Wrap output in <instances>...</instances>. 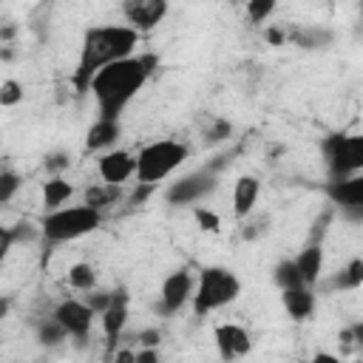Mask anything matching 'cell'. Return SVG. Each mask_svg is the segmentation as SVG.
I'll list each match as a JSON object with an SVG mask.
<instances>
[{
    "label": "cell",
    "instance_id": "obj_46",
    "mask_svg": "<svg viewBox=\"0 0 363 363\" xmlns=\"http://www.w3.org/2000/svg\"><path fill=\"white\" fill-rule=\"evenodd\" d=\"M235 3H244V0H235Z\"/></svg>",
    "mask_w": 363,
    "mask_h": 363
},
{
    "label": "cell",
    "instance_id": "obj_7",
    "mask_svg": "<svg viewBox=\"0 0 363 363\" xmlns=\"http://www.w3.org/2000/svg\"><path fill=\"white\" fill-rule=\"evenodd\" d=\"M216 187H218V173H213L207 167H199V170L170 182L164 187V201L173 204V207H187V204H196V201L207 199Z\"/></svg>",
    "mask_w": 363,
    "mask_h": 363
},
{
    "label": "cell",
    "instance_id": "obj_37",
    "mask_svg": "<svg viewBox=\"0 0 363 363\" xmlns=\"http://www.w3.org/2000/svg\"><path fill=\"white\" fill-rule=\"evenodd\" d=\"M136 340H139V346H159L162 332H159V329H142V332L136 335Z\"/></svg>",
    "mask_w": 363,
    "mask_h": 363
},
{
    "label": "cell",
    "instance_id": "obj_2",
    "mask_svg": "<svg viewBox=\"0 0 363 363\" xmlns=\"http://www.w3.org/2000/svg\"><path fill=\"white\" fill-rule=\"evenodd\" d=\"M139 31L130 28V26H91L85 28L82 34V45H79V60H77V68H74V88L77 94H88V85H91V77L113 62V60H122L128 54L136 51L139 45Z\"/></svg>",
    "mask_w": 363,
    "mask_h": 363
},
{
    "label": "cell",
    "instance_id": "obj_22",
    "mask_svg": "<svg viewBox=\"0 0 363 363\" xmlns=\"http://www.w3.org/2000/svg\"><path fill=\"white\" fill-rule=\"evenodd\" d=\"M122 199V184H108V182H102V184H91L88 190H85V201L82 204H88V207H94V210H105V207H111V204H116Z\"/></svg>",
    "mask_w": 363,
    "mask_h": 363
},
{
    "label": "cell",
    "instance_id": "obj_28",
    "mask_svg": "<svg viewBox=\"0 0 363 363\" xmlns=\"http://www.w3.org/2000/svg\"><path fill=\"white\" fill-rule=\"evenodd\" d=\"M9 230H11V241H14V244H34V241H43L40 224H34V221H28V218L11 224Z\"/></svg>",
    "mask_w": 363,
    "mask_h": 363
},
{
    "label": "cell",
    "instance_id": "obj_11",
    "mask_svg": "<svg viewBox=\"0 0 363 363\" xmlns=\"http://www.w3.org/2000/svg\"><path fill=\"white\" fill-rule=\"evenodd\" d=\"M170 0H122V17L125 26L136 28L139 34L153 31L167 17Z\"/></svg>",
    "mask_w": 363,
    "mask_h": 363
},
{
    "label": "cell",
    "instance_id": "obj_21",
    "mask_svg": "<svg viewBox=\"0 0 363 363\" xmlns=\"http://www.w3.org/2000/svg\"><path fill=\"white\" fill-rule=\"evenodd\" d=\"M71 196H74V187H71V182H65L62 176H51V179L43 182V207H45V210L62 207Z\"/></svg>",
    "mask_w": 363,
    "mask_h": 363
},
{
    "label": "cell",
    "instance_id": "obj_19",
    "mask_svg": "<svg viewBox=\"0 0 363 363\" xmlns=\"http://www.w3.org/2000/svg\"><path fill=\"white\" fill-rule=\"evenodd\" d=\"M298 272L303 278L306 286H315L318 278H323V244L320 241H309L298 255H295Z\"/></svg>",
    "mask_w": 363,
    "mask_h": 363
},
{
    "label": "cell",
    "instance_id": "obj_10",
    "mask_svg": "<svg viewBox=\"0 0 363 363\" xmlns=\"http://www.w3.org/2000/svg\"><path fill=\"white\" fill-rule=\"evenodd\" d=\"M57 320H60V326L68 332V337H74L77 343H85L88 337H91V326H94V309L85 303V301H79V298H65V301H60L57 306H54V312H51Z\"/></svg>",
    "mask_w": 363,
    "mask_h": 363
},
{
    "label": "cell",
    "instance_id": "obj_43",
    "mask_svg": "<svg viewBox=\"0 0 363 363\" xmlns=\"http://www.w3.org/2000/svg\"><path fill=\"white\" fill-rule=\"evenodd\" d=\"M0 60H6V62L14 60V48H11V43H3V45H0Z\"/></svg>",
    "mask_w": 363,
    "mask_h": 363
},
{
    "label": "cell",
    "instance_id": "obj_9",
    "mask_svg": "<svg viewBox=\"0 0 363 363\" xmlns=\"http://www.w3.org/2000/svg\"><path fill=\"white\" fill-rule=\"evenodd\" d=\"M193 286H196V278H193V272H190L187 267L173 269V272L162 281V286H159V303H156V312H162V315H176L184 303H190V298H193Z\"/></svg>",
    "mask_w": 363,
    "mask_h": 363
},
{
    "label": "cell",
    "instance_id": "obj_45",
    "mask_svg": "<svg viewBox=\"0 0 363 363\" xmlns=\"http://www.w3.org/2000/svg\"><path fill=\"white\" fill-rule=\"evenodd\" d=\"M315 360H329V363H340V360H337L335 354H326V352H318V354H315Z\"/></svg>",
    "mask_w": 363,
    "mask_h": 363
},
{
    "label": "cell",
    "instance_id": "obj_44",
    "mask_svg": "<svg viewBox=\"0 0 363 363\" xmlns=\"http://www.w3.org/2000/svg\"><path fill=\"white\" fill-rule=\"evenodd\" d=\"M11 37H14V26H3V28H0V40L9 43Z\"/></svg>",
    "mask_w": 363,
    "mask_h": 363
},
{
    "label": "cell",
    "instance_id": "obj_24",
    "mask_svg": "<svg viewBox=\"0 0 363 363\" xmlns=\"http://www.w3.org/2000/svg\"><path fill=\"white\" fill-rule=\"evenodd\" d=\"M62 340H68V332L60 326V320H57L54 315L43 318V320L37 323V343H40V346H60Z\"/></svg>",
    "mask_w": 363,
    "mask_h": 363
},
{
    "label": "cell",
    "instance_id": "obj_4",
    "mask_svg": "<svg viewBox=\"0 0 363 363\" xmlns=\"http://www.w3.org/2000/svg\"><path fill=\"white\" fill-rule=\"evenodd\" d=\"M102 224V213L88 207V204H77V207H57V210H45L40 230H43V241L45 244H65V241H77L88 233H94Z\"/></svg>",
    "mask_w": 363,
    "mask_h": 363
},
{
    "label": "cell",
    "instance_id": "obj_6",
    "mask_svg": "<svg viewBox=\"0 0 363 363\" xmlns=\"http://www.w3.org/2000/svg\"><path fill=\"white\" fill-rule=\"evenodd\" d=\"M320 156L326 162L329 179L352 176L363 170V136L357 133H329L320 139Z\"/></svg>",
    "mask_w": 363,
    "mask_h": 363
},
{
    "label": "cell",
    "instance_id": "obj_12",
    "mask_svg": "<svg viewBox=\"0 0 363 363\" xmlns=\"http://www.w3.org/2000/svg\"><path fill=\"white\" fill-rule=\"evenodd\" d=\"M99 323H102L105 340L111 346H116L125 335V326H128V289L125 286L111 289V303L99 312Z\"/></svg>",
    "mask_w": 363,
    "mask_h": 363
},
{
    "label": "cell",
    "instance_id": "obj_39",
    "mask_svg": "<svg viewBox=\"0 0 363 363\" xmlns=\"http://www.w3.org/2000/svg\"><path fill=\"white\" fill-rule=\"evenodd\" d=\"M11 247H14V241H11V230L0 224V264L6 261V255H9Z\"/></svg>",
    "mask_w": 363,
    "mask_h": 363
},
{
    "label": "cell",
    "instance_id": "obj_17",
    "mask_svg": "<svg viewBox=\"0 0 363 363\" xmlns=\"http://www.w3.org/2000/svg\"><path fill=\"white\" fill-rule=\"evenodd\" d=\"M281 303H284V309L292 320H306L315 312V292L306 284L292 286V289H281Z\"/></svg>",
    "mask_w": 363,
    "mask_h": 363
},
{
    "label": "cell",
    "instance_id": "obj_27",
    "mask_svg": "<svg viewBox=\"0 0 363 363\" xmlns=\"http://www.w3.org/2000/svg\"><path fill=\"white\" fill-rule=\"evenodd\" d=\"M230 136H233V125H230L227 119H218V116L207 119V128L201 130V142H204L207 147H213V145H218V142H227Z\"/></svg>",
    "mask_w": 363,
    "mask_h": 363
},
{
    "label": "cell",
    "instance_id": "obj_5",
    "mask_svg": "<svg viewBox=\"0 0 363 363\" xmlns=\"http://www.w3.org/2000/svg\"><path fill=\"white\" fill-rule=\"evenodd\" d=\"M187 156H190V147L187 145H182L176 139H156V142L145 145L133 156V162H136L133 176H136V182H153V184H159L176 167H182L187 162Z\"/></svg>",
    "mask_w": 363,
    "mask_h": 363
},
{
    "label": "cell",
    "instance_id": "obj_30",
    "mask_svg": "<svg viewBox=\"0 0 363 363\" xmlns=\"http://www.w3.org/2000/svg\"><path fill=\"white\" fill-rule=\"evenodd\" d=\"M23 102V82L17 79H3L0 82V108H14Z\"/></svg>",
    "mask_w": 363,
    "mask_h": 363
},
{
    "label": "cell",
    "instance_id": "obj_29",
    "mask_svg": "<svg viewBox=\"0 0 363 363\" xmlns=\"http://www.w3.org/2000/svg\"><path fill=\"white\" fill-rule=\"evenodd\" d=\"M244 6H247V20H250L252 26H261V23L275 11L278 0H244Z\"/></svg>",
    "mask_w": 363,
    "mask_h": 363
},
{
    "label": "cell",
    "instance_id": "obj_31",
    "mask_svg": "<svg viewBox=\"0 0 363 363\" xmlns=\"http://www.w3.org/2000/svg\"><path fill=\"white\" fill-rule=\"evenodd\" d=\"M20 184H23L20 173H14V170H0V204H9V201L17 196Z\"/></svg>",
    "mask_w": 363,
    "mask_h": 363
},
{
    "label": "cell",
    "instance_id": "obj_38",
    "mask_svg": "<svg viewBox=\"0 0 363 363\" xmlns=\"http://www.w3.org/2000/svg\"><path fill=\"white\" fill-rule=\"evenodd\" d=\"M136 363H159V349L156 346H139L136 349Z\"/></svg>",
    "mask_w": 363,
    "mask_h": 363
},
{
    "label": "cell",
    "instance_id": "obj_40",
    "mask_svg": "<svg viewBox=\"0 0 363 363\" xmlns=\"http://www.w3.org/2000/svg\"><path fill=\"white\" fill-rule=\"evenodd\" d=\"M264 40H267L269 45H284V43H286V31H281V28H267V31H264Z\"/></svg>",
    "mask_w": 363,
    "mask_h": 363
},
{
    "label": "cell",
    "instance_id": "obj_20",
    "mask_svg": "<svg viewBox=\"0 0 363 363\" xmlns=\"http://www.w3.org/2000/svg\"><path fill=\"white\" fill-rule=\"evenodd\" d=\"M363 284V258H352L343 269H337L332 278H318V284L315 286H320L323 292H337V289H357Z\"/></svg>",
    "mask_w": 363,
    "mask_h": 363
},
{
    "label": "cell",
    "instance_id": "obj_8",
    "mask_svg": "<svg viewBox=\"0 0 363 363\" xmlns=\"http://www.w3.org/2000/svg\"><path fill=\"white\" fill-rule=\"evenodd\" d=\"M323 193L329 196L332 207H337L349 221H363V176L360 173L329 179Z\"/></svg>",
    "mask_w": 363,
    "mask_h": 363
},
{
    "label": "cell",
    "instance_id": "obj_36",
    "mask_svg": "<svg viewBox=\"0 0 363 363\" xmlns=\"http://www.w3.org/2000/svg\"><path fill=\"white\" fill-rule=\"evenodd\" d=\"M156 187H159V184H153V182H136V187H133V193L128 196V201H130V204H145L147 196H150Z\"/></svg>",
    "mask_w": 363,
    "mask_h": 363
},
{
    "label": "cell",
    "instance_id": "obj_26",
    "mask_svg": "<svg viewBox=\"0 0 363 363\" xmlns=\"http://www.w3.org/2000/svg\"><path fill=\"white\" fill-rule=\"evenodd\" d=\"M269 216L267 213H261V216H255V210L250 213V216H244L241 218V238L244 241H258L261 235H267L269 233Z\"/></svg>",
    "mask_w": 363,
    "mask_h": 363
},
{
    "label": "cell",
    "instance_id": "obj_15",
    "mask_svg": "<svg viewBox=\"0 0 363 363\" xmlns=\"http://www.w3.org/2000/svg\"><path fill=\"white\" fill-rule=\"evenodd\" d=\"M119 136H122V125H119V119H99L96 116V122L88 128V133H85V150H91V153H105V150H111L116 142H119Z\"/></svg>",
    "mask_w": 363,
    "mask_h": 363
},
{
    "label": "cell",
    "instance_id": "obj_3",
    "mask_svg": "<svg viewBox=\"0 0 363 363\" xmlns=\"http://www.w3.org/2000/svg\"><path fill=\"white\" fill-rule=\"evenodd\" d=\"M241 295V281L233 269L227 267H204L196 278V286H193V315L196 318H207L210 312L233 303L235 298Z\"/></svg>",
    "mask_w": 363,
    "mask_h": 363
},
{
    "label": "cell",
    "instance_id": "obj_41",
    "mask_svg": "<svg viewBox=\"0 0 363 363\" xmlns=\"http://www.w3.org/2000/svg\"><path fill=\"white\" fill-rule=\"evenodd\" d=\"M113 360H119V363H136V349H133V352H130V349L113 352Z\"/></svg>",
    "mask_w": 363,
    "mask_h": 363
},
{
    "label": "cell",
    "instance_id": "obj_42",
    "mask_svg": "<svg viewBox=\"0 0 363 363\" xmlns=\"http://www.w3.org/2000/svg\"><path fill=\"white\" fill-rule=\"evenodd\" d=\"M9 312H11V298H9V295H0V320H3Z\"/></svg>",
    "mask_w": 363,
    "mask_h": 363
},
{
    "label": "cell",
    "instance_id": "obj_14",
    "mask_svg": "<svg viewBox=\"0 0 363 363\" xmlns=\"http://www.w3.org/2000/svg\"><path fill=\"white\" fill-rule=\"evenodd\" d=\"M133 153L128 150H119V147H111L99 156L96 162V170H99V179L108 182V184H125L130 176H133Z\"/></svg>",
    "mask_w": 363,
    "mask_h": 363
},
{
    "label": "cell",
    "instance_id": "obj_23",
    "mask_svg": "<svg viewBox=\"0 0 363 363\" xmlns=\"http://www.w3.org/2000/svg\"><path fill=\"white\" fill-rule=\"evenodd\" d=\"M272 281L278 284V289H292V286H303V278L298 272L295 258H281L272 267Z\"/></svg>",
    "mask_w": 363,
    "mask_h": 363
},
{
    "label": "cell",
    "instance_id": "obj_32",
    "mask_svg": "<svg viewBox=\"0 0 363 363\" xmlns=\"http://www.w3.org/2000/svg\"><path fill=\"white\" fill-rule=\"evenodd\" d=\"M43 167H45V173L60 176L62 170H68V167H71V156H68L65 150H54V153H48V156L43 159Z\"/></svg>",
    "mask_w": 363,
    "mask_h": 363
},
{
    "label": "cell",
    "instance_id": "obj_33",
    "mask_svg": "<svg viewBox=\"0 0 363 363\" xmlns=\"http://www.w3.org/2000/svg\"><path fill=\"white\" fill-rule=\"evenodd\" d=\"M193 216H196V224H199L204 233H218V227H221L218 213H213L210 207H196Z\"/></svg>",
    "mask_w": 363,
    "mask_h": 363
},
{
    "label": "cell",
    "instance_id": "obj_35",
    "mask_svg": "<svg viewBox=\"0 0 363 363\" xmlns=\"http://www.w3.org/2000/svg\"><path fill=\"white\" fill-rule=\"evenodd\" d=\"M332 216H335V210L329 207V210H323V213H320V218H315V224H312V235H309V241H320V244H323V233L329 230L326 224L332 221Z\"/></svg>",
    "mask_w": 363,
    "mask_h": 363
},
{
    "label": "cell",
    "instance_id": "obj_18",
    "mask_svg": "<svg viewBox=\"0 0 363 363\" xmlns=\"http://www.w3.org/2000/svg\"><path fill=\"white\" fill-rule=\"evenodd\" d=\"M258 196H261V182L255 176H238L235 187H233V213H235V218L250 216L258 204Z\"/></svg>",
    "mask_w": 363,
    "mask_h": 363
},
{
    "label": "cell",
    "instance_id": "obj_25",
    "mask_svg": "<svg viewBox=\"0 0 363 363\" xmlns=\"http://www.w3.org/2000/svg\"><path fill=\"white\" fill-rule=\"evenodd\" d=\"M68 284H71L77 292H88V289H94V286H96V272H94V267L85 264V261L71 264V267H68Z\"/></svg>",
    "mask_w": 363,
    "mask_h": 363
},
{
    "label": "cell",
    "instance_id": "obj_34",
    "mask_svg": "<svg viewBox=\"0 0 363 363\" xmlns=\"http://www.w3.org/2000/svg\"><path fill=\"white\" fill-rule=\"evenodd\" d=\"M82 301L94 309V315H99V312L111 303V289H96V286H94V289H88V295H85Z\"/></svg>",
    "mask_w": 363,
    "mask_h": 363
},
{
    "label": "cell",
    "instance_id": "obj_1",
    "mask_svg": "<svg viewBox=\"0 0 363 363\" xmlns=\"http://www.w3.org/2000/svg\"><path fill=\"white\" fill-rule=\"evenodd\" d=\"M156 65H159L156 54H128L122 60L102 65L88 85V91L94 94L99 119H119L125 108L136 99V94L147 85Z\"/></svg>",
    "mask_w": 363,
    "mask_h": 363
},
{
    "label": "cell",
    "instance_id": "obj_13",
    "mask_svg": "<svg viewBox=\"0 0 363 363\" xmlns=\"http://www.w3.org/2000/svg\"><path fill=\"white\" fill-rule=\"evenodd\" d=\"M213 337H216V349L221 354V360H235V357H244L250 349H252V340H250V332L238 323H218L213 329Z\"/></svg>",
    "mask_w": 363,
    "mask_h": 363
},
{
    "label": "cell",
    "instance_id": "obj_16",
    "mask_svg": "<svg viewBox=\"0 0 363 363\" xmlns=\"http://www.w3.org/2000/svg\"><path fill=\"white\" fill-rule=\"evenodd\" d=\"M286 40L303 51H320L335 43V31L326 26H295L286 31Z\"/></svg>",
    "mask_w": 363,
    "mask_h": 363
}]
</instances>
